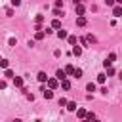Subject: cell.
Instances as JSON below:
<instances>
[{
	"label": "cell",
	"instance_id": "30bf717a",
	"mask_svg": "<svg viewBox=\"0 0 122 122\" xmlns=\"http://www.w3.org/2000/svg\"><path fill=\"white\" fill-rule=\"evenodd\" d=\"M59 84H61V88H63V90H71V82H69L67 78H63V80H59Z\"/></svg>",
	"mask_w": 122,
	"mask_h": 122
},
{
	"label": "cell",
	"instance_id": "cb8c5ba5",
	"mask_svg": "<svg viewBox=\"0 0 122 122\" xmlns=\"http://www.w3.org/2000/svg\"><path fill=\"white\" fill-rule=\"evenodd\" d=\"M67 40H69V44H72V46L76 44V36H67Z\"/></svg>",
	"mask_w": 122,
	"mask_h": 122
},
{
	"label": "cell",
	"instance_id": "277c9868",
	"mask_svg": "<svg viewBox=\"0 0 122 122\" xmlns=\"http://www.w3.org/2000/svg\"><path fill=\"white\" fill-rule=\"evenodd\" d=\"M74 11H76V15H84V6L78 2V4H74Z\"/></svg>",
	"mask_w": 122,
	"mask_h": 122
},
{
	"label": "cell",
	"instance_id": "4316f807",
	"mask_svg": "<svg viewBox=\"0 0 122 122\" xmlns=\"http://www.w3.org/2000/svg\"><path fill=\"white\" fill-rule=\"evenodd\" d=\"M65 105H67V99L61 97V99H59V107H65Z\"/></svg>",
	"mask_w": 122,
	"mask_h": 122
},
{
	"label": "cell",
	"instance_id": "7a4b0ae2",
	"mask_svg": "<svg viewBox=\"0 0 122 122\" xmlns=\"http://www.w3.org/2000/svg\"><path fill=\"white\" fill-rule=\"evenodd\" d=\"M114 61H116V53H109V57L103 61V65H105V67H111Z\"/></svg>",
	"mask_w": 122,
	"mask_h": 122
},
{
	"label": "cell",
	"instance_id": "6da1fadb",
	"mask_svg": "<svg viewBox=\"0 0 122 122\" xmlns=\"http://www.w3.org/2000/svg\"><path fill=\"white\" fill-rule=\"evenodd\" d=\"M40 92H42L44 99H51V97H53V92H51V88H46V86H42V88H40Z\"/></svg>",
	"mask_w": 122,
	"mask_h": 122
},
{
	"label": "cell",
	"instance_id": "4dcf8cb0",
	"mask_svg": "<svg viewBox=\"0 0 122 122\" xmlns=\"http://www.w3.org/2000/svg\"><path fill=\"white\" fill-rule=\"evenodd\" d=\"M105 4L107 6H114V0H105Z\"/></svg>",
	"mask_w": 122,
	"mask_h": 122
},
{
	"label": "cell",
	"instance_id": "603a6c76",
	"mask_svg": "<svg viewBox=\"0 0 122 122\" xmlns=\"http://www.w3.org/2000/svg\"><path fill=\"white\" fill-rule=\"evenodd\" d=\"M86 90H88V92H95V84H93V82H90V84L86 86Z\"/></svg>",
	"mask_w": 122,
	"mask_h": 122
},
{
	"label": "cell",
	"instance_id": "9a60e30c",
	"mask_svg": "<svg viewBox=\"0 0 122 122\" xmlns=\"http://www.w3.org/2000/svg\"><path fill=\"white\" fill-rule=\"evenodd\" d=\"M65 107H67L69 111H76V103H74V101H67V105H65Z\"/></svg>",
	"mask_w": 122,
	"mask_h": 122
},
{
	"label": "cell",
	"instance_id": "f1b7e54d",
	"mask_svg": "<svg viewBox=\"0 0 122 122\" xmlns=\"http://www.w3.org/2000/svg\"><path fill=\"white\" fill-rule=\"evenodd\" d=\"M55 8H63V0H55Z\"/></svg>",
	"mask_w": 122,
	"mask_h": 122
},
{
	"label": "cell",
	"instance_id": "d4e9b609",
	"mask_svg": "<svg viewBox=\"0 0 122 122\" xmlns=\"http://www.w3.org/2000/svg\"><path fill=\"white\" fill-rule=\"evenodd\" d=\"M107 69V76H112L114 74V69H111V67H105Z\"/></svg>",
	"mask_w": 122,
	"mask_h": 122
},
{
	"label": "cell",
	"instance_id": "7402d4cb",
	"mask_svg": "<svg viewBox=\"0 0 122 122\" xmlns=\"http://www.w3.org/2000/svg\"><path fill=\"white\" fill-rule=\"evenodd\" d=\"M105 78H107V74H97V82H99V84H103Z\"/></svg>",
	"mask_w": 122,
	"mask_h": 122
},
{
	"label": "cell",
	"instance_id": "2e32d148",
	"mask_svg": "<svg viewBox=\"0 0 122 122\" xmlns=\"http://www.w3.org/2000/svg\"><path fill=\"white\" fill-rule=\"evenodd\" d=\"M53 15L55 17H61L63 15V8H53Z\"/></svg>",
	"mask_w": 122,
	"mask_h": 122
},
{
	"label": "cell",
	"instance_id": "484cf974",
	"mask_svg": "<svg viewBox=\"0 0 122 122\" xmlns=\"http://www.w3.org/2000/svg\"><path fill=\"white\" fill-rule=\"evenodd\" d=\"M93 118H95L93 112H86V120H93Z\"/></svg>",
	"mask_w": 122,
	"mask_h": 122
},
{
	"label": "cell",
	"instance_id": "5b68a950",
	"mask_svg": "<svg viewBox=\"0 0 122 122\" xmlns=\"http://www.w3.org/2000/svg\"><path fill=\"white\" fill-rule=\"evenodd\" d=\"M55 78H57V80H63V78H67V72H65V69H59V71L55 72Z\"/></svg>",
	"mask_w": 122,
	"mask_h": 122
},
{
	"label": "cell",
	"instance_id": "9c48e42d",
	"mask_svg": "<svg viewBox=\"0 0 122 122\" xmlns=\"http://www.w3.org/2000/svg\"><path fill=\"white\" fill-rule=\"evenodd\" d=\"M72 55H76V57H80V55H82V48L74 44V46H72Z\"/></svg>",
	"mask_w": 122,
	"mask_h": 122
},
{
	"label": "cell",
	"instance_id": "e0dca14e",
	"mask_svg": "<svg viewBox=\"0 0 122 122\" xmlns=\"http://www.w3.org/2000/svg\"><path fill=\"white\" fill-rule=\"evenodd\" d=\"M76 116L78 118H86V111L84 109H76Z\"/></svg>",
	"mask_w": 122,
	"mask_h": 122
},
{
	"label": "cell",
	"instance_id": "44dd1931",
	"mask_svg": "<svg viewBox=\"0 0 122 122\" xmlns=\"http://www.w3.org/2000/svg\"><path fill=\"white\" fill-rule=\"evenodd\" d=\"M4 76H8V78H13V71H11V69H6Z\"/></svg>",
	"mask_w": 122,
	"mask_h": 122
},
{
	"label": "cell",
	"instance_id": "ac0fdd59",
	"mask_svg": "<svg viewBox=\"0 0 122 122\" xmlns=\"http://www.w3.org/2000/svg\"><path fill=\"white\" fill-rule=\"evenodd\" d=\"M65 72H67V74H72V72H74V67H72V65H67V67H65Z\"/></svg>",
	"mask_w": 122,
	"mask_h": 122
},
{
	"label": "cell",
	"instance_id": "8fae6325",
	"mask_svg": "<svg viewBox=\"0 0 122 122\" xmlns=\"http://www.w3.org/2000/svg\"><path fill=\"white\" fill-rule=\"evenodd\" d=\"M76 25H78V27H84V25H86V17H84V15H78V17H76Z\"/></svg>",
	"mask_w": 122,
	"mask_h": 122
},
{
	"label": "cell",
	"instance_id": "f546056e",
	"mask_svg": "<svg viewBox=\"0 0 122 122\" xmlns=\"http://www.w3.org/2000/svg\"><path fill=\"white\" fill-rule=\"evenodd\" d=\"M6 88V80H0V90H4Z\"/></svg>",
	"mask_w": 122,
	"mask_h": 122
},
{
	"label": "cell",
	"instance_id": "83f0119b",
	"mask_svg": "<svg viewBox=\"0 0 122 122\" xmlns=\"http://www.w3.org/2000/svg\"><path fill=\"white\" fill-rule=\"evenodd\" d=\"M10 2H11V6H15V8L21 6V0H10Z\"/></svg>",
	"mask_w": 122,
	"mask_h": 122
},
{
	"label": "cell",
	"instance_id": "5bb4252c",
	"mask_svg": "<svg viewBox=\"0 0 122 122\" xmlns=\"http://www.w3.org/2000/svg\"><path fill=\"white\" fill-rule=\"evenodd\" d=\"M44 36H46V32H44V30H40V29H38V30H36V34H34V38H36V40H42Z\"/></svg>",
	"mask_w": 122,
	"mask_h": 122
},
{
	"label": "cell",
	"instance_id": "ba28073f",
	"mask_svg": "<svg viewBox=\"0 0 122 122\" xmlns=\"http://www.w3.org/2000/svg\"><path fill=\"white\" fill-rule=\"evenodd\" d=\"M112 15L114 17H122V6H114L112 8Z\"/></svg>",
	"mask_w": 122,
	"mask_h": 122
},
{
	"label": "cell",
	"instance_id": "3957f363",
	"mask_svg": "<svg viewBox=\"0 0 122 122\" xmlns=\"http://www.w3.org/2000/svg\"><path fill=\"white\" fill-rule=\"evenodd\" d=\"M57 86H59V80H57V78H48V88L55 90Z\"/></svg>",
	"mask_w": 122,
	"mask_h": 122
},
{
	"label": "cell",
	"instance_id": "d6986e66",
	"mask_svg": "<svg viewBox=\"0 0 122 122\" xmlns=\"http://www.w3.org/2000/svg\"><path fill=\"white\" fill-rule=\"evenodd\" d=\"M72 76H74V78H80V76H82V69H74Z\"/></svg>",
	"mask_w": 122,
	"mask_h": 122
},
{
	"label": "cell",
	"instance_id": "1f68e13d",
	"mask_svg": "<svg viewBox=\"0 0 122 122\" xmlns=\"http://www.w3.org/2000/svg\"><path fill=\"white\" fill-rule=\"evenodd\" d=\"M114 2H118V4H120V6H122V0H114Z\"/></svg>",
	"mask_w": 122,
	"mask_h": 122
},
{
	"label": "cell",
	"instance_id": "4fadbf2b",
	"mask_svg": "<svg viewBox=\"0 0 122 122\" xmlns=\"http://www.w3.org/2000/svg\"><path fill=\"white\" fill-rule=\"evenodd\" d=\"M51 29H55V30L61 29V21H59V19H53V21H51Z\"/></svg>",
	"mask_w": 122,
	"mask_h": 122
},
{
	"label": "cell",
	"instance_id": "7c38bea8",
	"mask_svg": "<svg viewBox=\"0 0 122 122\" xmlns=\"http://www.w3.org/2000/svg\"><path fill=\"white\" fill-rule=\"evenodd\" d=\"M69 34H67V30H63V29H57V38L59 40H63V38H67Z\"/></svg>",
	"mask_w": 122,
	"mask_h": 122
},
{
	"label": "cell",
	"instance_id": "ffe728a7",
	"mask_svg": "<svg viewBox=\"0 0 122 122\" xmlns=\"http://www.w3.org/2000/svg\"><path fill=\"white\" fill-rule=\"evenodd\" d=\"M8 65H10L8 59H0V67H2V69H8Z\"/></svg>",
	"mask_w": 122,
	"mask_h": 122
},
{
	"label": "cell",
	"instance_id": "52a82bcc",
	"mask_svg": "<svg viewBox=\"0 0 122 122\" xmlns=\"http://www.w3.org/2000/svg\"><path fill=\"white\" fill-rule=\"evenodd\" d=\"M13 86L15 88H23V78L21 76H13Z\"/></svg>",
	"mask_w": 122,
	"mask_h": 122
},
{
	"label": "cell",
	"instance_id": "8992f818",
	"mask_svg": "<svg viewBox=\"0 0 122 122\" xmlns=\"http://www.w3.org/2000/svg\"><path fill=\"white\" fill-rule=\"evenodd\" d=\"M36 78H38V82H42V84H44V82H48V78H50V76L42 71V72H38V76H36Z\"/></svg>",
	"mask_w": 122,
	"mask_h": 122
}]
</instances>
